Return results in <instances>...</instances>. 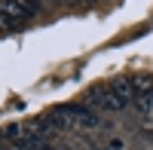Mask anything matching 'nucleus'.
<instances>
[{
	"label": "nucleus",
	"mask_w": 153,
	"mask_h": 150,
	"mask_svg": "<svg viewBox=\"0 0 153 150\" xmlns=\"http://www.w3.org/2000/svg\"><path fill=\"white\" fill-rule=\"evenodd\" d=\"M52 117H55V123H58L61 129H68V126H76V129H98V126H101V120L95 117V110H89V107H80V104L58 107Z\"/></svg>",
	"instance_id": "1"
},
{
	"label": "nucleus",
	"mask_w": 153,
	"mask_h": 150,
	"mask_svg": "<svg viewBox=\"0 0 153 150\" xmlns=\"http://www.w3.org/2000/svg\"><path fill=\"white\" fill-rule=\"evenodd\" d=\"M0 16H3L9 25H22V22L31 19V12L25 9L19 0H0Z\"/></svg>",
	"instance_id": "2"
},
{
	"label": "nucleus",
	"mask_w": 153,
	"mask_h": 150,
	"mask_svg": "<svg viewBox=\"0 0 153 150\" xmlns=\"http://www.w3.org/2000/svg\"><path fill=\"white\" fill-rule=\"evenodd\" d=\"M110 92L117 95L120 101H126V104L135 101V92H132V80H129V77H117V80L110 83Z\"/></svg>",
	"instance_id": "3"
},
{
	"label": "nucleus",
	"mask_w": 153,
	"mask_h": 150,
	"mask_svg": "<svg viewBox=\"0 0 153 150\" xmlns=\"http://www.w3.org/2000/svg\"><path fill=\"white\" fill-rule=\"evenodd\" d=\"M132 92H135V98L153 92V77H150V74H138V77H132Z\"/></svg>",
	"instance_id": "4"
},
{
	"label": "nucleus",
	"mask_w": 153,
	"mask_h": 150,
	"mask_svg": "<svg viewBox=\"0 0 153 150\" xmlns=\"http://www.w3.org/2000/svg\"><path fill=\"white\" fill-rule=\"evenodd\" d=\"M135 110H138L141 117H150V114H153V92L138 95V98H135Z\"/></svg>",
	"instance_id": "5"
},
{
	"label": "nucleus",
	"mask_w": 153,
	"mask_h": 150,
	"mask_svg": "<svg viewBox=\"0 0 153 150\" xmlns=\"http://www.w3.org/2000/svg\"><path fill=\"white\" fill-rule=\"evenodd\" d=\"M104 110H126V101H120L117 95L110 92V86H107V95H104V104H101Z\"/></svg>",
	"instance_id": "6"
},
{
	"label": "nucleus",
	"mask_w": 153,
	"mask_h": 150,
	"mask_svg": "<svg viewBox=\"0 0 153 150\" xmlns=\"http://www.w3.org/2000/svg\"><path fill=\"white\" fill-rule=\"evenodd\" d=\"M19 135H22V129L16 126V123H12V126H6V129H0V141H3V138H19Z\"/></svg>",
	"instance_id": "7"
},
{
	"label": "nucleus",
	"mask_w": 153,
	"mask_h": 150,
	"mask_svg": "<svg viewBox=\"0 0 153 150\" xmlns=\"http://www.w3.org/2000/svg\"><path fill=\"white\" fill-rule=\"evenodd\" d=\"M19 3H22L25 9H28L31 16H34V12H40V9H43V0H19Z\"/></svg>",
	"instance_id": "8"
},
{
	"label": "nucleus",
	"mask_w": 153,
	"mask_h": 150,
	"mask_svg": "<svg viewBox=\"0 0 153 150\" xmlns=\"http://www.w3.org/2000/svg\"><path fill=\"white\" fill-rule=\"evenodd\" d=\"M3 28H12V25H9V22H6L3 16H0V31H3Z\"/></svg>",
	"instance_id": "9"
},
{
	"label": "nucleus",
	"mask_w": 153,
	"mask_h": 150,
	"mask_svg": "<svg viewBox=\"0 0 153 150\" xmlns=\"http://www.w3.org/2000/svg\"><path fill=\"white\" fill-rule=\"evenodd\" d=\"M34 150H52V147H49V144H37Z\"/></svg>",
	"instance_id": "10"
},
{
	"label": "nucleus",
	"mask_w": 153,
	"mask_h": 150,
	"mask_svg": "<svg viewBox=\"0 0 153 150\" xmlns=\"http://www.w3.org/2000/svg\"><path fill=\"white\" fill-rule=\"evenodd\" d=\"M6 150H25V147H6Z\"/></svg>",
	"instance_id": "11"
},
{
	"label": "nucleus",
	"mask_w": 153,
	"mask_h": 150,
	"mask_svg": "<svg viewBox=\"0 0 153 150\" xmlns=\"http://www.w3.org/2000/svg\"><path fill=\"white\" fill-rule=\"evenodd\" d=\"M104 150H113V147H104Z\"/></svg>",
	"instance_id": "12"
}]
</instances>
